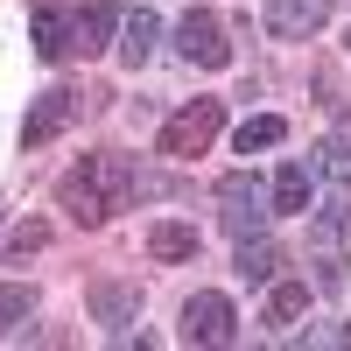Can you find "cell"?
<instances>
[{
  "mask_svg": "<svg viewBox=\"0 0 351 351\" xmlns=\"http://www.w3.org/2000/svg\"><path fill=\"white\" fill-rule=\"evenodd\" d=\"M36 56H43V64L77 56V14H64V8H36Z\"/></svg>",
  "mask_w": 351,
  "mask_h": 351,
  "instance_id": "cell-10",
  "label": "cell"
},
{
  "mask_svg": "<svg viewBox=\"0 0 351 351\" xmlns=\"http://www.w3.org/2000/svg\"><path fill=\"white\" fill-rule=\"evenodd\" d=\"M295 344H351V324H309L295 330Z\"/></svg>",
  "mask_w": 351,
  "mask_h": 351,
  "instance_id": "cell-21",
  "label": "cell"
},
{
  "mask_svg": "<svg viewBox=\"0 0 351 351\" xmlns=\"http://www.w3.org/2000/svg\"><path fill=\"white\" fill-rule=\"evenodd\" d=\"M134 190H141V169L127 155H84L56 176V211L71 225H106L112 211L134 204Z\"/></svg>",
  "mask_w": 351,
  "mask_h": 351,
  "instance_id": "cell-1",
  "label": "cell"
},
{
  "mask_svg": "<svg viewBox=\"0 0 351 351\" xmlns=\"http://www.w3.org/2000/svg\"><path fill=\"white\" fill-rule=\"evenodd\" d=\"M84 112V92H71V84H49V92L28 106V120H21V148H43V141H56L71 120Z\"/></svg>",
  "mask_w": 351,
  "mask_h": 351,
  "instance_id": "cell-8",
  "label": "cell"
},
{
  "mask_svg": "<svg viewBox=\"0 0 351 351\" xmlns=\"http://www.w3.org/2000/svg\"><path fill=\"white\" fill-rule=\"evenodd\" d=\"M43 246H49V225H43V218H28L14 239H8V267H21V260H28V253H43Z\"/></svg>",
  "mask_w": 351,
  "mask_h": 351,
  "instance_id": "cell-20",
  "label": "cell"
},
{
  "mask_svg": "<svg viewBox=\"0 0 351 351\" xmlns=\"http://www.w3.org/2000/svg\"><path fill=\"white\" fill-rule=\"evenodd\" d=\"M218 127H225V106H218V99H190L183 112H169V127H162L155 148H162L169 162H190V155H204V148L218 141Z\"/></svg>",
  "mask_w": 351,
  "mask_h": 351,
  "instance_id": "cell-4",
  "label": "cell"
},
{
  "mask_svg": "<svg viewBox=\"0 0 351 351\" xmlns=\"http://www.w3.org/2000/svg\"><path fill=\"white\" fill-rule=\"evenodd\" d=\"M155 43H162V21L148 14V8H134L127 21H120V43H112V49H120V64H148V56H155Z\"/></svg>",
  "mask_w": 351,
  "mask_h": 351,
  "instance_id": "cell-13",
  "label": "cell"
},
{
  "mask_svg": "<svg viewBox=\"0 0 351 351\" xmlns=\"http://www.w3.org/2000/svg\"><path fill=\"white\" fill-rule=\"evenodd\" d=\"M232 267H239V281H274L281 274V246L267 232H253V239H239V260H232Z\"/></svg>",
  "mask_w": 351,
  "mask_h": 351,
  "instance_id": "cell-15",
  "label": "cell"
},
{
  "mask_svg": "<svg viewBox=\"0 0 351 351\" xmlns=\"http://www.w3.org/2000/svg\"><path fill=\"white\" fill-rule=\"evenodd\" d=\"M71 14H77V56H99L120 28V0H77Z\"/></svg>",
  "mask_w": 351,
  "mask_h": 351,
  "instance_id": "cell-11",
  "label": "cell"
},
{
  "mask_svg": "<svg viewBox=\"0 0 351 351\" xmlns=\"http://www.w3.org/2000/svg\"><path fill=\"white\" fill-rule=\"evenodd\" d=\"M28 316H36V288H21V281H0V337H14Z\"/></svg>",
  "mask_w": 351,
  "mask_h": 351,
  "instance_id": "cell-18",
  "label": "cell"
},
{
  "mask_svg": "<svg viewBox=\"0 0 351 351\" xmlns=\"http://www.w3.org/2000/svg\"><path fill=\"white\" fill-rule=\"evenodd\" d=\"M344 141H351V112H344Z\"/></svg>",
  "mask_w": 351,
  "mask_h": 351,
  "instance_id": "cell-22",
  "label": "cell"
},
{
  "mask_svg": "<svg viewBox=\"0 0 351 351\" xmlns=\"http://www.w3.org/2000/svg\"><path fill=\"white\" fill-rule=\"evenodd\" d=\"M330 14H337V0H267V8H260L267 36H281V43H309V36H324Z\"/></svg>",
  "mask_w": 351,
  "mask_h": 351,
  "instance_id": "cell-7",
  "label": "cell"
},
{
  "mask_svg": "<svg viewBox=\"0 0 351 351\" xmlns=\"http://www.w3.org/2000/svg\"><path fill=\"white\" fill-rule=\"evenodd\" d=\"M309 162H316V176H324V183H344V190H351V141H344V134H337V141H316Z\"/></svg>",
  "mask_w": 351,
  "mask_h": 351,
  "instance_id": "cell-19",
  "label": "cell"
},
{
  "mask_svg": "<svg viewBox=\"0 0 351 351\" xmlns=\"http://www.w3.org/2000/svg\"><path fill=\"white\" fill-rule=\"evenodd\" d=\"M148 260H162V267H176V260H197V225L155 218V225H148Z\"/></svg>",
  "mask_w": 351,
  "mask_h": 351,
  "instance_id": "cell-14",
  "label": "cell"
},
{
  "mask_svg": "<svg viewBox=\"0 0 351 351\" xmlns=\"http://www.w3.org/2000/svg\"><path fill=\"white\" fill-rule=\"evenodd\" d=\"M176 56H183V64H197V71H225V64H232L225 21H218L211 8H190L183 21H176Z\"/></svg>",
  "mask_w": 351,
  "mask_h": 351,
  "instance_id": "cell-5",
  "label": "cell"
},
{
  "mask_svg": "<svg viewBox=\"0 0 351 351\" xmlns=\"http://www.w3.org/2000/svg\"><path fill=\"white\" fill-rule=\"evenodd\" d=\"M218 218H225V232L232 239H253V232H267V218H274V183H260V176H225L218 183Z\"/></svg>",
  "mask_w": 351,
  "mask_h": 351,
  "instance_id": "cell-3",
  "label": "cell"
},
{
  "mask_svg": "<svg viewBox=\"0 0 351 351\" xmlns=\"http://www.w3.org/2000/svg\"><path fill=\"white\" fill-rule=\"evenodd\" d=\"M92 316L106 324V337H127V324L141 316V288H127V281H92Z\"/></svg>",
  "mask_w": 351,
  "mask_h": 351,
  "instance_id": "cell-9",
  "label": "cell"
},
{
  "mask_svg": "<svg viewBox=\"0 0 351 351\" xmlns=\"http://www.w3.org/2000/svg\"><path fill=\"white\" fill-rule=\"evenodd\" d=\"M232 337H239L232 302L218 295V288H197V295L183 302V344H232Z\"/></svg>",
  "mask_w": 351,
  "mask_h": 351,
  "instance_id": "cell-6",
  "label": "cell"
},
{
  "mask_svg": "<svg viewBox=\"0 0 351 351\" xmlns=\"http://www.w3.org/2000/svg\"><path fill=\"white\" fill-rule=\"evenodd\" d=\"M309 197H316V162L288 155V162L274 169V218H281V211H309Z\"/></svg>",
  "mask_w": 351,
  "mask_h": 351,
  "instance_id": "cell-12",
  "label": "cell"
},
{
  "mask_svg": "<svg viewBox=\"0 0 351 351\" xmlns=\"http://www.w3.org/2000/svg\"><path fill=\"white\" fill-rule=\"evenodd\" d=\"M309 260H316V288L337 295V288H344V267H351V190H344V183H324V197H316Z\"/></svg>",
  "mask_w": 351,
  "mask_h": 351,
  "instance_id": "cell-2",
  "label": "cell"
},
{
  "mask_svg": "<svg viewBox=\"0 0 351 351\" xmlns=\"http://www.w3.org/2000/svg\"><path fill=\"white\" fill-rule=\"evenodd\" d=\"M302 309H309V281H274V295H267V316H260V324L288 330V324H295Z\"/></svg>",
  "mask_w": 351,
  "mask_h": 351,
  "instance_id": "cell-16",
  "label": "cell"
},
{
  "mask_svg": "<svg viewBox=\"0 0 351 351\" xmlns=\"http://www.w3.org/2000/svg\"><path fill=\"white\" fill-rule=\"evenodd\" d=\"M288 141V120L281 112H253V120L239 127V155H260V148H281Z\"/></svg>",
  "mask_w": 351,
  "mask_h": 351,
  "instance_id": "cell-17",
  "label": "cell"
}]
</instances>
